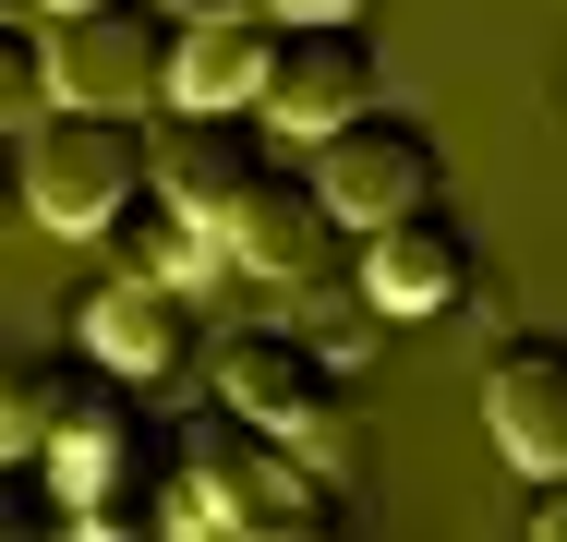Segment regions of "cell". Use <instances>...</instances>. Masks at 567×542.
Here are the masks:
<instances>
[{
	"label": "cell",
	"instance_id": "obj_14",
	"mask_svg": "<svg viewBox=\"0 0 567 542\" xmlns=\"http://www.w3.org/2000/svg\"><path fill=\"white\" fill-rule=\"evenodd\" d=\"M37 531H73L61 519V482L37 446H0V542H37Z\"/></svg>",
	"mask_w": 567,
	"mask_h": 542
},
{
	"label": "cell",
	"instance_id": "obj_7",
	"mask_svg": "<svg viewBox=\"0 0 567 542\" xmlns=\"http://www.w3.org/2000/svg\"><path fill=\"white\" fill-rule=\"evenodd\" d=\"M85 362L121 374V386H182L206 362V314L182 278H145V265H110L85 290Z\"/></svg>",
	"mask_w": 567,
	"mask_h": 542
},
{
	"label": "cell",
	"instance_id": "obj_3",
	"mask_svg": "<svg viewBox=\"0 0 567 542\" xmlns=\"http://www.w3.org/2000/svg\"><path fill=\"white\" fill-rule=\"evenodd\" d=\"M145 194V121L133 108H73L49 97L24 133V217L61 241H110L121 206Z\"/></svg>",
	"mask_w": 567,
	"mask_h": 542
},
{
	"label": "cell",
	"instance_id": "obj_21",
	"mask_svg": "<svg viewBox=\"0 0 567 542\" xmlns=\"http://www.w3.org/2000/svg\"><path fill=\"white\" fill-rule=\"evenodd\" d=\"M49 12H73V0H49Z\"/></svg>",
	"mask_w": 567,
	"mask_h": 542
},
{
	"label": "cell",
	"instance_id": "obj_15",
	"mask_svg": "<svg viewBox=\"0 0 567 542\" xmlns=\"http://www.w3.org/2000/svg\"><path fill=\"white\" fill-rule=\"evenodd\" d=\"M37 108H49V37L24 12H0V133H24Z\"/></svg>",
	"mask_w": 567,
	"mask_h": 542
},
{
	"label": "cell",
	"instance_id": "obj_10",
	"mask_svg": "<svg viewBox=\"0 0 567 542\" xmlns=\"http://www.w3.org/2000/svg\"><path fill=\"white\" fill-rule=\"evenodd\" d=\"M483 434H495V458L532 470V482L567 470V337H507V350L483 362Z\"/></svg>",
	"mask_w": 567,
	"mask_h": 542
},
{
	"label": "cell",
	"instance_id": "obj_9",
	"mask_svg": "<svg viewBox=\"0 0 567 542\" xmlns=\"http://www.w3.org/2000/svg\"><path fill=\"white\" fill-rule=\"evenodd\" d=\"M218 241L241 278H315L327 265V241H339V217L315 194V169H278V157H254V181L218 206Z\"/></svg>",
	"mask_w": 567,
	"mask_h": 542
},
{
	"label": "cell",
	"instance_id": "obj_22",
	"mask_svg": "<svg viewBox=\"0 0 567 542\" xmlns=\"http://www.w3.org/2000/svg\"><path fill=\"white\" fill-rule=\"evenodd\" d=\"M0 12H24V0H0Z\"/></svg>",
	"mask_w": 567,
	"mask_h": 542
},
{
	"label": "cell",
	"instance_id": "obj_17",
	"mask_svg": "<svg viewBox=\"0 0 567 542\" xmlns=\"http://www.w3.org/2000/svg\"><path fill=\"white\" fill-rule=\"evenodd\" d=\"M24 229V133H0V241Z\"/></svg>",
	"mask_w": 567,
	"mask_h": 542
},
{
	"label": "cell",
	"instance_id": "obj_4",
	"mask_svg": "<svg viewBox=\"0 0 567 542\" xmlns=\"http://www.w3.org/2000/svg\"><path fill=\"white\" fill-rule=\"evenodd\" d=\"M169 37H182L169 0H73V12H49V97L145 121L169 97Z\"/></svg>",
	"mask_w": 567,
	"mask_h": 542
},
{
	"label": "cell",
	"instance_id": "obj_1",
	"mask_svg": "<svg viewBox=\"0 0 567 542\" xmlns=\"http://www.w3.org/2000/svg\"><path fill=\"white\" fill-rule=\"evenodd\" d=\"M339 519V494H327V470L290 446V434L241 423H194L169 446V494H157V531H327Z\"/></svg>",
	"mask_w": 567,
	"mask_h": 542
},
{
	"label": "cell",
	"instance_id": "obj_11",
	"mask_svg": "<svg viewBox=\"0 0 567 542\" xmlns=\"http://www.w3.org/2000/svg\"><path fill=\"white\" fill-rule=\"evenodd\" d=\"M254 108H157V133H145V194H169V206L218 217L241 181H254Z\"/></svg>",
	"mask_w": 567,
	"mask_h": 542
},
{
	"label": "cell",
	"instance_id": "obj_19",
	"mask_svg": "<svg viewBox=\"0 0 567 542\" xmlns=\"http://www.w3.org/2000/svg\"><path fill=\"white\" fill-rule=\"evenodd\" d=\"M278 24H302V12H350V24H374V0H266Z\"/></svg>",
	"mask_w": 567,
	"mask_h": 542
},
{
	"label": "cell",
	"instance_id": "obj_13",
	"mask_svg": "<svg viewBox=\"0 0 567 542\" xmlns=\"http://www.w3.org/2000/svg\"><path fill=\"white\" fill-rule=\"evenodd\" d=\"M266 24H278V12H182V37H169V97L157 108H254Z\"/></svg>",
	"mask_w": 567,
	"mask_h": 542
},
{
	"label": "cell",
	"instance_id": "obj_16",
	"mask_svg": "<svg viewBox=\"0 0 567 542\" xmlns=\"http://www.w3.org/2000/svg\"><path fill=\"white\" fill-rule=\"evenodd\" d=\"M49 398H61L49 362H0V446H37L49 434Z\"/></svg>",
	"mask_w": 567,
	"mask_h": 542
},
{
	"label": "cell",
	"instance_id": "obj_8",
	"mask_svg": "<svg viewBox=\"0 0 567 542\" xmlns=\"http://www.w3.org/2000/svg\"><path fill=\"white\" fill-rule=\"evenodd\" d=\"M350 241H362V302L386 325H435L471 302V229L447 206H399L374 229H350Z\"/></svg>",
	"mask_w": 567,
	"mask_h": 542
},
{
	"label": "cell",
	"instance_id": "obj_12",
	"mask_svg": "<svg viewBox=\"0 0 567 542\" xmlns=\"http://www.w3.org/2000/svg\"><path fill=\"white\" fill-rule=\"evenodd\" d=\"M206 374H218V410H241V423H266V434H290L327 386H339V374H327V350H315V337H290V325H229Z\"/></svg>",
	"mask_w": 567,
	"mask_h": 542
},
{
	"label": "cell",
	"instance_id": "obj_2",
	"mask_svg": "<svg viewBox=\"0 0 567 542\" xmlns=\"http://www.w3.org/2000/svg\"><path fill=\"white\" fill-rule=\"evenodd\" d=\"M37 458H49L73 531H157L169 434H157V410H145V386H121V374H85V386H73V374H61Z\"/></svg>",
	"mask_w": 567,
	"mask_h": 542
},
{
	"label": "cell",
	"instance_id": "obj_20",
	"mask_svg": "<svg viewBox=\"0 0 567 542\" xmlns=\"http://www.w3.org/2000/svg\"><path fill=\"white\" fill-rule=\"evenodd\" d=\"M169 12H266V0H169Z\"/></svg>",
	"mask_w": 567,
	"mask_h": 542
},
{
	"label": "cell",
	"instance_id": "obj_5",
	"mask_svg": "<svg viewBox=\"0 0 567 542\" xmlns=\"http://www.w3.org/2000/svg\"><path fill=\"white\" fill-rule=\"evenodd\" d=\"M315 194H327L339 229H374V217L435 206V194H447V145H435L411 108H374V97H362L350 121L315 133Z\"/></svg>",
	"mask_w": 567,
	"mask_h": 542
},
{
	"label": "cell",
	"instance_id": "obj_6",
	"mask_svg": "<svg viewBox=\"0 0 567 542\" xmlns=\"http://www.w3.org/2000/svg\"><path fill=\"white\" fill-rule=\"evenodd\" d=\"M362 97H386V61H374V24H350V12H302V24H266V73H254V121H278V133H327L350 121Z\"/></svg>",
	"mask_w": 567,
	"mask_h": 542
},
{
	"label": "cell",
	"instance_id": "obj_18",
	"mask_svg": "<svg viewBox=\"0 0 567 542\" xmlns=\"http://www.w3.org/2000/svg\"><path fill=\"white\" fill-rule=\"evenodd\" d=\"M532 542H567V470L544 482V494H532Z\"/></svg>",
	"mask_w": 567,
	"mask_h": 542
}]
</instances>
